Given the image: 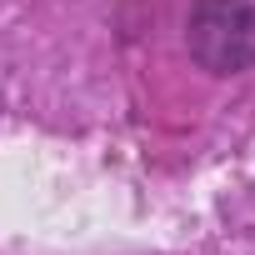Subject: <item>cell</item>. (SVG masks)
<instances>
[{
  "instance_id": "6da1fadb",
  "label": "cell",
  "mask_w": 255,
  "mask_h": 255,
  "mask_svg": "<svg viewBox=\"0 0 255 255\" xmlns=\"http://www.w3.org/2000/svg\"><path fill=\"white\" fill-rule=\"evenodd\" d=\"M185 45L200 70L240 75L255 65V5L250 0H200L185 20Z\"/></svg>"
}]
</instances>
